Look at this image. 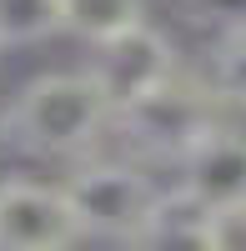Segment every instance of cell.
Instances as JSON below:
<instances>
[{
    "instance_id": "8",
    "label": "cell",
    "mask_w": 246,
    "mask_h": 251,
    "mask_svg": "<svg viewBox=\"0 0 246 251\" xmlns=\"http://www.w3.org/2000/svg\"><path fill=\"white\" fill-rule=\"evenodd\" d=\"M206 206L191 201L181 186H171V191H161L156 201V216L146 226V236H141V246H201L206 251Z\"/></svg>"
},
{
    "instance_id": "11",
    "label": "cell",
    "mask_w": 246,
    "mask_h": 251,
    "mask_svg": "<svg viewBox=\"0 0 246 251\" xmlns=\"http://www.w3.org/2000/svg\"><path fill=\"white\" fill-rule=\"evenodd\" d=\"M176 10L186 25L226 35V30H246V0H176Z\"/></svg>"
},
{
    "instance_id": "1",
    "label": "cell",
    "mask_w": 246,
    "mask_h": 251,
    "mask_svg": "<svg viewBox=\"0 0 246 251\" xmlns=\"http://www.w3.org/2000/svg\"><path fill=\"white\" fill-rule=\"evenodd\" d=\"M116 106L96 86L91 71H46L25 80L0 116V136H10L25 156L75 161L111 131Z\"/></svg>"
},
{
    "instance_id": "5",
    "label": "cell",
    "mask_w": 246,
    "mask_h": 251,
    "mask_svg": "<svg viewBox=\"0 0 246 251\" xmlns=\"http://www.w3.org/2000/svg\"><path fill=\"white\" fill-rule=\"evenodd\" d=\"M80 236L75 206L66 196V181H30L5 176L0 181V251H66Z\"/></svg>"
},
{
    "instance_id": "3",
    "label": "cell",
    "mask_w": 246,
    "mask_h": 251,
    "mask_svg": "<svg viewBox=\"0 0 246 251\" xmlns=\"http://www.w3.org/2000/svg\"><path fill=\"white\" fill-rule=\"evenodd\" d=\"M66 196L75 206L80 236L141 246L156 216L161 186L146 176L141 161H80L66 181Z\"/></svg>"
},
{
    "instance_id": "10",
    "label": "cell",
    "mask_w": 246,
    "mask_h": 251,
    "mask_svg": "<svg viewBox=\"0 0 246 251\" xmlns=\"http://www.w3.org/2000/svg\"><path fill=\"white\" fill-rule=\"evenodd\" d=\"M206 86L226 111H246V30L216 35L211 60H206Z\"/></svg>"
},
{
    "instance_id": "12",
    "label": "cell",
    "mask_w": 246,
    "mask_h": 251,
    "mask_svg": "<svg viewBox=\"0 0 246 251\" xmlns=\"http://www.w3.org/2000/svg\"><path fill=\"white\" fill-rule=\"evenodd\" d=\"M206 251H246V201L206 216Z\"/></svg>"
},
{
    "instance_id": "6",
    "label": "cell",
    "mask_w": 246,
    "mask_h": 251,
    "mask_svg": "<svg viewBox=\"0 0 246 251\" xmlns=\"http://www.w3.org/2000/svg\"><path fill=\"white\" fill-rule=\"evenodd\" d=\"M176 186L206 211H226L246 201V131L221 121L216 131L196 146V151L176 166Z\"/></svg>"
},
{
    "instance_id": "4",
    "label": "cell",
    "mask_w": 246,
    "mask_h": 251,
    "mask_svg": "<svg viewBox=\"0 0 246 251\" xmlns=\"http://www.w3.org/2000/svg\"><path fill=\"white\" fill-rule=\"evenodd\" d=\"M86 71L96 75V86L106 91V100L121 111V106H131V100H141L146 91L166 86L181 71V50L171 46L166 30H156L151 20H141V25L91 46V66Z\"/></svg>"
},
{
    "instance_id": "7",
    "label": "cell",
    "mask_w": 246,
    "mask_h": 251,
    "mask_svg": "<svg viewBox=\"0 0 246 251\" xmlns=\"http://www.w3.org/2000/svg\"><path fill=\"white\" fill-rule=\"evenodd\" d=\"M66 35V0H0V50H30Z\"/></svg>"
},
{
    "instance_id": "9",
    "label": "cell",
    "mask_w": 246,
    "mask_h": 251,
    "mask_svg": "<svg viewBox=\"0 0 246 251\" xmlns=\"http://www.w3.org/2000/svg\"><path fill=\"white\" fill-rule=\"evenodd\" d=\"M146 20V0H66V35L100 46Z\"/></svg>"
},
{
    "instance_id": "2",
    "label": "cell",
    "mask_w": 246,
    "mask_h": 251,
    "mask_svg": "<svg viewBox=\"0 0 246 251\" xmlns=\"http://www.w3.org/2000/svg\"><path fill=\"white\" fill-rule=\"evenodd\" d=\"M221 100L206 80H196L186 71H176L166 86L146 91L141 100L121 106L111 131L126 141V151L136 161H151V166H181L201 141H206L216 126H221Z\"/></svg>"
}]
</instances>
